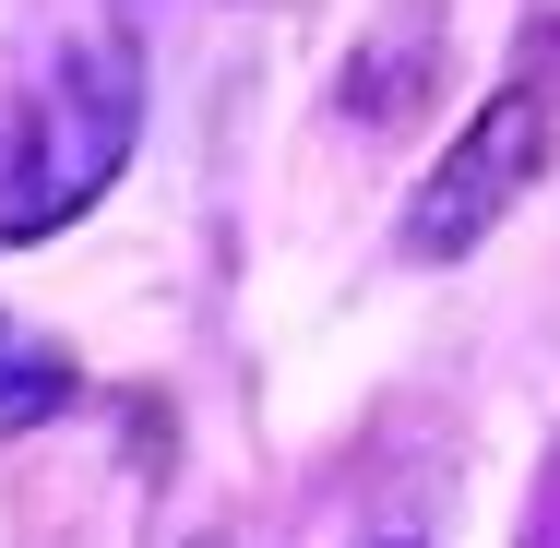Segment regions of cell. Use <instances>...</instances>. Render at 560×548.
<instances>
[{
  "mask_svg": "<svg viewBox=\"0 0 560 548\" xmlns=\"http://www.w3.org/2000/svg\"><path fill=\"white\" fill-rule=\"evenodd\" d=\"M131 119H143V60L119 36L60 48L12 108H0V238H48L72 226L131 155Z\"/></svg>",
  "mask_w": 560,
  "mask_h": 548,
  "instance_id": "cell-1",
  "label": "cell"
},
{
  "mask_svg": "<svg viewBox=\"0 0 560 548\" xmlns=\"http://www.w3.org/2000/svg\"><path fill=\"white\" fill-rule=\"evenodd\" d=\"M549 143H560L549 96H537V84H501L489 108L453 131V155L418 179V203H406V250L442 263V250H465V238H489V226L525 203V179L549 167Z\"/></svg>",
  "mask_w": 560,
  "mask_h": 548,
  "instance_id": "cell-2",
  "label": "cell"
},
{
  "mask_svg": "<svg viewBox=\"0 0 560 548\" xmlns=\"http://www.w3.org/2000/svg\"><path fill=\"white\" fill-rule=\"evenodd\" d=\"M60 406H72V358H60V346H36V334L0 311V441L36 430V418H60Z\"/></svg>",
  "mask_w": 560,
  "mask_h": 548,
  "instance_id": "cell-3",
  "label": "cell"
}]
</instances>
